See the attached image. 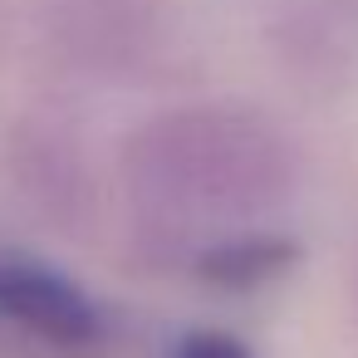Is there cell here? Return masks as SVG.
Segmentation results:
<instances>
[{
  "label": "cell",
  "instance_id": "1",
  "mask_svg": "<svg viewBox=\"0 0 358 358\" xmlns=\"http://www.w3.org/2000/svg\"><path fill=\"white\" fill-rule=\"evenodd\" d=\"M118 177L157 231H201L250 221L289 196V143L250 108L182 103L143 118L118 152Z\"/></svg>",
  "mask_w": 358,
  "mask_h": 358
},
{
  "label": "cell",
  "instance_id": "2",
  "mask_svg": "<svg viewBox=\"0 0 358 358\" xmlns=\"http://www.w3.org/2000/svg\"><path fill=\"white\" fill-rule=\"evenodd\" d=\"M30 40L79 84H143L172 55V0H30Z\"/></svg>",
  "mask_w": 358,
  "mask_h": 358
},
{
  "label": "cell",
  "instance_id": "3",
  "mask_svg": "<svg viewBox=\"0 0 358 358\" xmlns=\"http://www.w3.org/2000/svg\"><path fill=\"white\" fill-rule=\"evenodd\" d=\"M6 167L20 196L59 231H79L94 216L99 182L74 118L55 108H25L6 133Z\"/></svg>",
  "mask_w": 358,
  "mask_h": 358
},
{
  "label": "cell",
  "instance_id": "4",
  "mask_svg": "<svg viewBox=\"0 0 358 358\" xmlns=\"http://www.w3.org/2000/svg\"><path fill=\"white\" fill-rule=\"evenodd\" d=\"M0 319L59 353H89L103 343V309L89 299V289L15 250H0Z\"/></svg>",
  "mask_w": 358,
  "mask_h": 358
},
{
  "label": "cell",
  "instance_id": "5",
  "mask_svg": "<svg viewBox=\"0 0 358 358\" xmlns=\"http://www.w3.org/2000/svg\"><path fill=\"white\" fill-rule=\"evenodd\" d=\"M294 260V245L285 236H231V241H216L201 250L196 270L211 280V285H265L275 280L285 265Z\"/></svg>",
  "mask_w": 358,
  "mask_h": 358
},
{
  "label": "cell",
  "instance_id": "6",
  "mask_svg": "<svg viewBox=\"0 0 358 358\" xmlns=\"http://www.w3.org/2000/svg\"><path fill=\"white\" fill-rule=\"evenodd\" d=\"M172 358H250V348L221 329H196V334H182Z\"/></svg>",
  "mask_w": 358,
  "mask_h": 358
}]
</instances>
